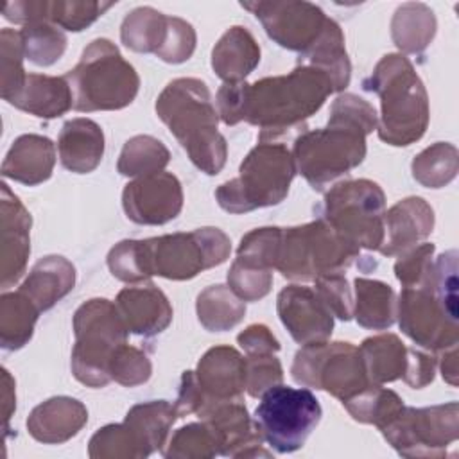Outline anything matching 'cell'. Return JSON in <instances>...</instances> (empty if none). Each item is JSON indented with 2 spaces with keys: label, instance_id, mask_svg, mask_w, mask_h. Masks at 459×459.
Instances as JSON below:
<instances>
[{
  "label": "cell",
  "instance_id": "6da1fadb",
  "mask_svg": "<svg viewBox=\"0 0 459 459\" xmlns=\"http://www.w3.org/2000/svg\"><path fill=\"white\" fill-rule=\"evenodd\" d=\"M333 93L330 79L310 65L299 63L285 75L255 82H224L217 91L219 117L226 126L247 122L260 129L258 142H274L294 129H303Z\"/></svg>",
  "mask_w": 459,
  "mask_h": 459
},
{
  "label": "cell",
  "instance_id": "7a4b0ae2",
  "mask_svg": "<svg viewBox=\"0 0 459 459\" xmlns=\"http://www.w3.org/2000/svg\"><path fill=\"white\" fill-rule=\"evenodd\" d=\"M156 113L201 172L215 176L222 170L228 143L217 129L219 113L204 81L195 77L170 81L156 99Z\"/></svg>",
  "mask_w": 459,
  "mask_h": 459
},
{
  "label": "cell",
  "instance_id": "3957f363",
  "mask_svg": "<svg viewBox=\"0 0 459 459\" xmlns=\"http://www.w3.org/2000/svg\"><path fill=\"white\" fill-rule=\"evenodd\" d=\"M364 88L380 97L378 138L394 147L418 142L429 126L430 109L427 90L412 63L402 54H385Z\"/></svg>",
  "mask_w": 459,
  "mask_h": 459
},
{
  "label": "cell",
  "instance_id": "277c9868",
  "mask_svg": "<svg viewBox=\"0 0 459 459\" xmlns=\"http://www.w3.org/2000/svg\"><path fill=\"white\" fill-rule=\"evenodd\" d=\"M75 111H113L129 106L140 88V77L118 47L106 38L93 39L79 63L65 75Z\"/></svg>",
  "mask_w": 459,
  "mask_h": 459
},
{
  "label": "cell",
  "instance_id": "5b68a950",
  "mask_svg": "<svg viewBox=\"0 0 459 459\" xmlns=\"http://www.w3.org/2000/svg\"><path fill=\"white\" fill-rule=\"evenodd\" d=\"M296 176L292 152L278 142H260L240 163L238 178L215 190L219 206L230 213H247L280 204Z\"/></svg>",
  "mask_w": 459,
  "mask_h": 459
},
{
  "label": "cell",
  "instance_id": "8992f818",
  "mask_svg": "<svg viewBox=\"0 0 459 459\" xmlns=\"http://www.w3.org/2000/svg\"><path fill=\"white\" fill-rule=\"evenodd\" d=\"M360 249L346 240L325 219L281 228L276 269L289 280L310 281L325 274L344 273Z\"/></svg>",
  "mask_w": 459,
  "mask_h": 459
},
{
  "label": "cell",
  "instance_id": "52a82bcc",
  "mask_svg": "<svg viewBox=\"0 0 459 459\" xmlns=\"http://www.w3.org/2000/svg\"><path fill=\"white\" fill-rule=\"evenodd\" d=\"M74 377L88 387H104L111 382L109 360L129 333L117 305L104 298L82 303L74 314Z\"/></svg>",
  "mask_w": 459,
  "mask_h": 459
},
{
  "label": "cell",
  "instance_id": "ba28073f",
  "mask_svg": "<svg viewBox=\"0 0 459 459\" xmlns=\"http://www.w3.org/2000/svg\"><path fill=\"white\" fill-rule=\"evenodd\" d=\"M290 152L296 172L314 190H323L362 163L366 158V134L350 126L328 122L323 129L301 131Z\"/></svg>",
  "mask_w": 459,
  "mask_h": 459
},
{
  "label": "cell",
  "instance_id": "9c48e42d",
  "mask_svg": "<svg viewBox=\"0 0 459 459\" xmlns=\"http://www.w3.org/2000/svg\"><path fill=\"white\" fill-rule=\"evenodd\" d=\"M151 276L190 280L201 271L221 265L231 253L230 237L219 228H197L142 240Z\"/></svg>",
  "mask_w": 459,
  "mask_h": 459
},
{
  "label": "cell",
  "instance_id": "30bf717a",
  "mask_svg": "<svg viewBox=\"0 0 459 459\" xmlns=\"http://www.w3.org/2000/svg\"><path fill=\"white\" fill-rule=\"evenodd\" d=\"M385 195L371 179H348L325 195V221L359 249H378L384 240Z\"/></svg>",
  "mask_w": 459,
  "mask_h": 459
},
{
  "label": "cell",
  "instance_id": "8fae6325",
  "mask_svg": "<svg viewBox=\"0 0 459 459\" xmlns=\"http://www.w3.org/2000/svg\"><path fill=\"white\" fill-rule=\"evenodd\" d=\"M290 373L299 385L323 389L341 402L371 385L359 348L342 341L303 344Z\"/></svg>",
  "mask_w": 459,
  "mask_h": 459
},
{
  "label": "cell",
  "instance_id": "7c38bea8",
  "mask_svg": "<svg viewBox=\"0 0 459 459\" xmlns=\"http://www.w3.org/2000/svg\"><path fill=\"white\" fill-rule=\"evenodd\" d=\"M255 421L276 452L290 454L299 450L321 420V405L307 387L278 384L260 396Z\"/></svg>",
  "mask_w": 459,
  "mask_h": 459
},
{
  "label": "cell",
  "instance_id": "4fadbf2b",
  "mask_svg": "<svg viewBox=\"0 0 459 459\" xmlns=\"http://www.w3.org/2000/svg\"><path fill=\"white\" fill-rule=\"evenodd\" d=\"M380 432L403 457H443L459 436V405L457 402L420 409L403 405L380 427Z\"/></svg>",
  "mask_w": 459,
  "mask_h": 459
},
{
  "label": "cell",
  "instance_id": "5bb4252c",
  "mask_svg": "<svg viewBox=\"0 0 459 459\" xmlns=\"http://www.w3.org/2000/svg\"><path fill=\"white\" fill-rule=\"evenodd\" d=\"M396 317L402 332L425 350L441 353L459 342L457 317L450 316L436 296L432 278L425 285L402 289L396 301Z\"/></svg>",
  "mask_w": 459,
  "mask_h": 459
},
{
  "label": "cell",
  "instance_id": "9a60e30c",
  "mask_svg": "<svg viewBox=\"0 0 459 459\" xmlns=\"http://www.w3.org/2000/svg\"><path fill=\"white\" fill-rule=\"evenodd\" d=\"M262 23L267 36L287 50L305 54L321 36L328 16L310 2H242Z\"/></svg>",
  "mask_w": 459,
  "mask_h": 459
},
{
  "label": "cell",
  "instance_id": "2e32d148",
  "mask_svg": "<svg viewBox=\"0 0 459 459\" xmlns=\"http://www.w3.org/2000/svg\"><path fill=\"white\" fill-rule=\"evenodd\" d=\"M122 206L136 224L158 226L176 219L183 208V188L170 172H156L129 181L122 192Z\"/></svg>",
  "mask_w": 459,
  "mask_h": 459
},
{
  "label": "cell",
  "instance_id": "e0dca14e",
  "mask_svg": "<svg viewBox=\"0 0 459 459\" xmlns=\"http://www.w3.org/2000/svg\"><path fill=\"white\" fill-rule=\"evenodd\" d=\"M199 418L212 430L219 455L244 459L271 457V452L264 448V436L256 421L249 416L242 398L217 402Z\"/></svg>",
  "mask_w": 459,
  "mask_h": 459
},
{
  "label": "cell",
  "instance_id": "ac0fdd59",
  "mask_svg": "<svg viewBox=\"0 0 459 459\" xmlns=\"http://www.w3.org/2000/svg\"><path fill=\"white\" fill-rule=\"evenodd\" d=\"M276 310L290 337L301 346L328 341L333 332V314L312 287L287 285L278 294Z\"/></svg>",
  "mask_w": 459,
  "mask_h": 459
},
{
  "label": "cell",
  "instance_id": "d6986e66",
  "mask_svg": "<svg viewBox=\"0 0 459 459\" xmlns=\"http://www.w3.org/2000/svg\"><path fill=\"white\" fill-rule=\"evenodd\" d=\"M0 217H2V251H0V281L2 289L14 285L27 267L30 255V213L22 201L2 183Z\"/></svg>",
  "mask_w": 459,
  "mask_h": 459
},
{
  "label": "cell",
  "instance_id": "ffe728a7",
  "mask_svg": "<svg viewBox=\"0 0 459 459\" xmlns=\"http://www.w3.org/2000/svg\"><path fill=\"white\" fill-rule=\"evenodd\" d=\"M434 228V210L423 197H405L384 213V240L378 251L394 256L423 242Z\"/></svg>",
  "mask_w": 459,
  "mask_h": 459
},
{
  "label": "cell",
  "instance_id": "44dd1931",
  "mask_svg": "<svg viewBox=\"0 0 459 459\" xmlns=\"http://www.w3.org/2000/svg\"><path fill=\"white\" fill-rule=\"evenodd\" d=\"M195 377L208 398L204 411L217 402L242 398L246 389V359L231 346L210 348L201 357Z\"/></svg>",
  "mask_w": 459,
  "mask_h": 459
},
{
  "label": "cell",
  "instance_id": "7402d4cb",
  "mask_svg": "<svg viewBox=\"0 0 459 459\" xmlns=\"http://www.w3.org/2000/svg\"><path fill=\"white\" fill-rule=\"evenodd\" d=\"M115 305L129 333L156 335L172 321V307L167 296L149 281L122 289Z\"/></svg>",
  "mask_w": 459,
  "mask_h": 459
},
{
  "label": "cell",
  "instance_id": "603a6c76",
  "mask_svg": "<svg viewBox=\"0 0 459 459\" xmlns=\"http://www.w3.org/2000/svg\"><path fill=\"white\" fill-rule=\"evenodd\" d=\"M86 421L88 411L79 400L54 396L30 411L27 430L39 443L59 445L77 436Z\"/></svg>",
  "mask_w": 459,
  "mask_h": 459
},
{
  "label": "cell",
  "instance_id": "cb8c5ba5",
  "mask_svg": "<svg viewBox=\"0 0 459 459\" xmlns=\"http://www.w3.org/2000/svg\"><path fill=\"white\" fill-rule=\"evenodd\" d=\"M56 165V147L41 134L18 136L2 163V176L34 186L52 176Z\"/></svg>",
  "mask_w": 459,
  "mask_h": 459
},
{
  "label": "cell",
  "instance_id": "d4e9b609",
  "mask_svg": "<svg viewBox=\"0 0 459 459\" xmlns=\"http://www.w3.org/2000/svg\"><path fill=\"white\" fill-rule=\"evenodd\" d=\"M57 152L63 167L75 174L95 170L104 156V133L90 118L66 120L57 136Z\"/></svg>",
  "mask_w": 459,
  "mask_h": 459
},
{
  "label": "cell",
  "instance_id": "484cf974",
  "mask_svg": "<svg viewBox=\"0 0 459 459\" xmlns=\"http://www.w3.org/2000/svg\"><path fill=\"white\" fill-rule=\"evenodd\" d=\"M9 104L39 118H57L74 108V97L65 75L27 74L22 90Z\"/></svg>",
  "mask_w": 459,
  "mask_h": 459
},
{
  "label": "cell",
  "instance_id": "4316f807",
  "mask_svg": "<svg viewBox=\"0 0 459 459\" xmlns=\"http://www.w3.org/2000/svg\"><path fill=\"white\" fill-rule=\"evenodd\" d=\"M75 285V267L65 256L48 255L34 264L29 276L18 290H22L39 312L52 308Z\"/></svg>",
  "mask_w": 459,
  "mask_h": 459
},
{
  "label": "cell",
  "instance_id": "83f0119b",
  "mask_svg": "<svg viewBox=\"0 0 459 459\" xmlns=\"http://www.w3.org/2000/svg\"><path fill=\"white\" fill-rule=\"evenodd\" d=\"M260 63V47L240 25L230 27L212 50V68L224 82H242Z\"/></svg>",
  "mask_w": 459,
  "mask_h": 459
},
{
  "label": "cell",
  "instance_id": "f1b7e54d",
  "mask_svg": "<svg viewBox=\"0 0 459 459\" xmlns=\"http://www.w3.org/2000/svg\"><path fill=\"white\" fill-rule=\"evenodd\" d=\"M299 63L323 72L330 79L333 91H342L350 84L351 63L344 48V34L337 22L328 18L319 39L301 54Z\"/></svg>",
  "mask_w": 459,
  "mask_h": 459
},
{
  "label": "cell",
  "instance_id": "f546056e",
  "mask_svg": "<svg viewBox=\"0 0 459 459\" xmlns=\"http://www.w3.org/2000/svg\"><path fill=\"white\" fill-rule=\"evenodd\" d=\"M368 378L371 384L382 385L403 378L407 368L409 348L394 333H380L368 337L359 346Z\"/></svg>",
  "mask_w": 459,
  "mask_h": 459
},
{
  "label": "cell",
  "instance_id": "4dcf8cb0",
  "mask_svg": "<svg viewBox=\"0 0 459 459\" xmlns=\"http://www.w3.org/2000/svg\"><path fill=\"white\" fill-rule=\"evenodd\" d=\"M353 316L357 323L369 330H385L396 319V294L378 280L355 278Z\"/></svg>",
  "mask_w": 459,
  "mask_h": 459
},
{
  "label": "cell",
  "instance_id": "1f68e13d",
  "mask_svg": "<svg viewBox=\"0 0 459 459\" xmlns=\"http://www.w3.org/2000/svg\"><path fill=\"white\" fill-rule=\"evenodd\" d=\"M436 16L421 2L402 4L391 20V36L394 45L405 54L423 52L436 34Z\"/></svg>",
  "mask_w": 459,
  "mask_h": 459
},
{
  "label": "cell",
  "instance_id": "d6a6232c",
  "mask_svg": "<svg viewBox=\"0 0 459 459\" xmlns=\"http://www.w3.org/2000/svg\"><path fill=\"white\" fill-rule=\"evenodd\" d=\"M176 418L178 412L172 403L167 400H152L133 405L127 411L124 423L136 434L145 450L152 454L156 450H163L167 445L169 430Z\"/></svg>",
  "mask_w": 459,
  "mask_h": 459
},
{
  "label": "cell",
  "instance_id": "836d02e7",
  "mask_svg": "<svg viewBox=\"0 0 459 459\" xmlns=\"http://www.w3.org/2000/svg\"><path fill=\"white\" fill-rule=\"evenodd\" d=\"M197 319L210 332H226L237 326L246 316V301H242L228 285L206 287L195 301Z\"/></svg>",
  "mask_w": 459,
  "mask_h": 459
},
{
  "label": "cell",
  "instance_id": "e575fe53",
  "mask_svg": "<svg viewBox=\"0 0 459 459\" xmlns=\"http://www.w3.org/2000/svg\"><path fill=\"white\" fill-rule=\"evenodd\" d=\"M38 307L22 292H4L0 298V342L4 350H20L34 332Z\"/></svg>",
  "mask_w": 459,
  "mask_h": 459
},
{
  "label": "cell",
  "instance_id": "d590c367",
  "mask_svg": "<svg viewBox=\"0 0 459 459\" xmlns=\"http://www.w3.org/2000/svg\"><path fill=\"white\" fill-rule=\"evenodd\" d=\"M169 29V16L154 7L143 5L133 9L122 22L120 39L122 43L143 54H156L165 43Z\"/></svg>",
  "mask_w": 459,
  "mask_h": 459
},
{
  "label": "cell",
  "instance_id": "8d00e7d4",
  "mask_svg": "<svg viewBox=\"0 0 459 459\" xmlns=\"http://www.w3.org/2000/svg\"><path fill=\"white\" fill-rule=\"evenodd\" d=\"M169 161L170 152L163 142L151 134H136L124 143L117 170L126 178H143L161 172Z\"/></svg>",
  "mask_w": 459,
  "mask_h": 459
},
{
  "label": "cell",
  "instance_id": "74e56055",
  "mask_svg": "<svg viewBox=\"0 0 459 459\" xmlns=\"http://www.w3.org/2000/svg\"><path fill=\"white\" fill-rule=\"evenodd\" d=\"M412 178L427 188H441L455 179L459 170V152L448 142H436L414 156L411 163Z\"/></svg>",
  "mask_w": 459,
  "mask_h": 459
},
{
  "label": "cell",
  "instance_id": "f35d334b",
  "mask_svg": "<svg viewBox=\"0 0 459 459\" xmlns=\"http://www.w3.org/2000/svg\"><path fill=\"white\" fill-rule=\"evenodd\" d=\"M342 405L353 420L380 429L403 407V400L394 391L371 384L355 396L342 402Z\"/></svg>",
  "mask_w": 459,
  "mask_h": 459
},
{
  "label": "cell",
  "instance_id": "ab89813d",
  "mask_svg": "<svg viewBox=\"0 0 459 459\" xmlns=\"http://www.w3.org/2000/svg\"><path fill=\"white\" fill-rule=\"evenodd\" d=\"M25 59L38 66L54 65L66 50L65 32L48 20L32 22L20 30Z\"/></svg>",
  "mask_w": 459,
  "mask_h": 459
},
{
  "label": "cell",
  "instance_id": "60d3db41",
  "mask_svg": "<svg viewBox=\"0 0 459 459\" xmlns=\"http://www.w3.org/2000/svg\"><path fill=\"white\" fill-rule=\"evenodd\" d=\"M88 455L91 459H142L151 454L126 423H111L91 436Z\"/></svg>",
  "mask_w": 459,
  "mask_h": 459
},
{
  "label": "cell",
  "instance_id": "b9f144b4",
  "mask_svg": "<svg viewBox=\"0 0 459 459\" xmlns=\"http://www.w3.org/2000/svg\"><path fill=\"white\" fill-rule=\"evenodd\" d=\"M161 452L167 459H210L219 455L215 437L204 421L178 429Z\"/></svg>",
  "mask_w": 459,
  "mask_h": 459
},
{
  "label": "cell",
  "instance_id": "7bdbcfd3",
  "mask_svg": "<svg viewBox=\"0 0 459 459\" xmlns=\"http://www.w3.org/2000/svg\"><path fill=\"white\" fill-rule=\"evenodd\" d=\"M280 240H281V228L278 226L256 228L242 237L235 260L251 267L273 271L276 269Z\"/></svg>",
  "mask_w": 459,
  "mask_h": 459
},
{
  "label": "cell",
  "instance_id": "ee69618b",
  "mask_svg": "<svg viewBox=\"0 0 459 459\" xmlns=\"http://www.w3.org/2000/svg\"><path fill=\"white\" fill-rule=\"evenodd\" d=\"M0 63H2V99L11 100L25 82V70H23V41L20 30L14 29H2L0 32Z\"/></svg>",
  "mask_w": 459,
  "mask_h": 459
},
{
  "label": "cell",
  "instance_id": "f6af8a7d",
  "mask_svg": "<svg viewBox=\"0 0 459 459\" xmlns=\"http://www.w3.org/2000/svg\"><path fill=\"white\" fill-rule=\"evenodd\" d=\"M108 267L126 283H143L151 278L142 240H122L108 253Z\"/></svg>",
  "mask_w": 459,
  "mask_h": 459
},
{
  "label": "cell",
  "instance_id": "bcb514c9",
  "mask_svg": "<svg viewBox=\"0 0 459 459\" xmlns=\"http://www.w3.org/2000/svg\"><path fill=\"white\" fill-rule=\"evenodd\" d=\"M109 375L111 380L118 382L120 385L134 387L151 378L152 364L147 353L124 342L115 350L109 360Z\"/></svg>",
  "mask_w": 459,
  "mask_h": 459
},
{
  "label": "cell",
  "instance_id": "7dc6e473",
  "mask_svg": "<svg viewBox=\"0 0 459 459\" xmlns=\"http://www.w3.org/2000/svg\"><path fill=\"white\" fill-rule=\"evenodd\" d=\"M113 2H75V0H57L50 2L48 20L66 30L79 32L91 25L97 18H100L109 7H113Z\"/></svg>",
  "mask_w": 459,
  "mask_h": 459
},
{
  "label": "cell",
  "instance_id": "c3c4849f",
  "mask_svg": "<svg viewBox=\"0 0 459 459\" xmlns=\"http://www.w3.org/2000/svg\"><path fill=\"white\" fill-rule=\"evenodd\" d=\"M434 244L420 242L398 255L394 274L403 287H420L432 278L434 271Z\"/></svg>",
  "mask_w": 459,
  "mask_h": 459
},
{
  "label": "cell",
  "instance_id": "681fc988",
  "mask_svg": "<svg viewBox=\"0 0 459 459\" xmlns=\"http://www.w3.org/2000/svg\"><path fill=\"white\" fill-rule=\"evenodd\" d=\"M328 122L350 126L353 129L362 131L368 136L377 129L378 115L375 108L362 97L353 93H342L333 100L330 108Z\"/></svg>",
  "mask_w": 459,
  "mask_h": 459
},
{
  "label": "cell",
  "instance_id": "f907efd6",
  "mask_svg": "<svg viewBox=\"0 0 459 459\" xmlns=\"http://www.w3.org/2000/svg\"><path fill=\"white\" fill-rule=\"evenodd\" d=\"M228 287L242 301H258L267 296L273 287V271L235 260L228 271Z\"/></svg>",
  "mask_w": 459,
  "mask_h": 459
},
{
  "label": "cell",
  "instance_id": "816d5d0a",
  "mask_svg": "<svg viewBox=\"0 0 459 459\" xmlns=\"http://www.w3.org/2000/svg\"><path fill=\"white\" fill-rule=\"evenodd\" d=\"M283 369L274 353L246 357V389L253 398L262 396L271 387L281 384Z\"/></svg>",
  "mask_w": 459,
  "mask_h": 459
},
{
  "label": "cell",
  "instance_id": "f5cc1de1",
  "mask_svg": "<svg viewBox=\"0 0 459 459\" xmlns=\"http://www.w3.org/2000/svg\"><path fill=\"white\" fill-rule=\"evenodd\" d=\"M195 41H197L195 30L188 22L178 16H169L167 38L161 48L156 52V56L161 61L170 65L185 63L186 59L192 57L195 50Z\"/></svg>",
  "mask_w": 459,
  "mask_h": 459
},
{
  "label": "cell",
  "instance_id": "db71d44e",
  "mask_svg": "<svg viewBox=\"0 0 459 459\" xmlns=\"http://www.w3.org/2000/svg\"><path fill=\"white\" fill-rule=\"evenodd\" d=\"M314 283L316 292L335 317L342 321H350L353 317V292L344 278V273L319 276L314 280Z\"/></svg>",
  "mask_w": 459,
  "mask_h": 459
},
{
  "label": "cell",
  "instance_id": "11a10c76",
  "mask_svg": "<svg viewBox=\"0 0 459 459\" xmlns=\"http://www.w3.org/2000/svg\"><path fill=\"white\" fill-rule=\"evenodd\" d=\"M432 289L450 316H457V251L450 249L437 256L432 273Z\"/></svg>",
  "mask_w": 459,
  "mask_h": 459
},
{
  "label": "cell",
  "instance_id": "9f6ffc18",
  "mask_svg": "<svg viewBox=\"0 0 459 459\" xmlns=\"http://www.w3.org/2000/svg\"><path fill=\"white\" fill-rule=\"evenodd\" d=\"M206 405H208V398L197 382L195 371H185L181 375L179 393H178V400L174 403L178 418H183L188 414L199 416Z\"/></svg>",
  "mask_w": 459,
  "mask_h": 459
},
{
  "label": "cell",
  "instance_id": "6f0895ef",
  "mask_svg": "<svg viewBox=\"0 0 459 459\" xmlns=\"http://www.w3.org/2000/svg\"><path fill=\"white\" fill-rule=\"evenodd\" d=\"M437 368V360L434 355L420 351L416 348H409V357H407V368L403 373V380L414 387L421 389L429 385L434 380Z\"/></svg>",
  "mask_w": 459,
  "mask_h": 459
},
{
  "label": "cell",
  "instance_id": "680465c9",
  "mask_svg": "<svg viewBox=\"0 0 459 459\" xmlns=\"http://www.w3.org/2000/svg\"><path fill=\"white\" fill-rule=\"evenodd\" d=\"M237 342L246 351V355L276 353L280 351V342L265 325H249L237 335Z\"/></svg>",
  "mask_w": 459,
  "mask_h": 459
},
{
  "label": "cell",
  "instance_id": "91938a15",
  "mask_svg": "<svg viewBox=\"0 0 459 459\" xmlns=\"http://www.w3.org/2000/svg\"><path fill=\"white\" fill-rule=\"evenodd\" d=\"M48 11H50V2L47 0H18V2H7L2 9V14L5 20L23 27L32 22L48 20Z\"/></svg>",
  "mask_w": 459,
  "mask_h": 459
},
{
  "label": "cell",
  "instance_id": "94428289",
  "mask_svg": "<svg viewBox=\"0 0 459 459\" xmlns=\"http://www.w3.org/2000/svg\"><path fill=\"white\" fill-rule=\"evenodd\" d=\"M16 409V394H14V380L9 375V371L2 369V411H4V421H5V434L9 430V420L13 411Z\"/></svg>",
  "mask_w": 459,
  "mask_h": 459
},
{
  "label": "cell",
  "instance_id": "6125c7cd",
  "mask_svg": "<svg viewBox=\"0 0 459 459\" xmlns=\"http://www.w3.org/2000/svg\"><path fill=\"white\" fill-rule=\"evenodd\" d=\"M439 355H441L439 357V368H441L443 378L450 385H457V346L446 348Z\"/></svg>",
  "mask_w": 459,
  "mask_h": 459
}]
</instances>
